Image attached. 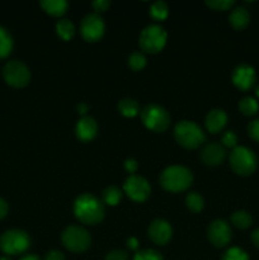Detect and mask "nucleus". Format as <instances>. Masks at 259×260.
<instances>
[{
	"label": "nucleus",
	"mask_w": 259,
	"mask_h": 260,
	"mask_svg": "<svg viewBox=\"0 0 259 260\" xmlns=\"http://www.w3.org/2000/svg\"><path fill=\"white\" fill-rule=\"evenodd\" d=\"M74 215L85 225H98L106 216L104 203L91 193H83L74 202Z\"/></svg>",
	"instance_id": "nucleus-1"
},
{
	"label": "nucleus",
	"mask_w": 259,
	"mask_h": 260,
	"mask_svg": "<svg viewBox=\"0 0 259 260\" xmlns=\"http://www.w3.org/2000/svg\"><path fill=\"white\" fill-rule=\"evenodd\" d=\"M159 182L163 189L167 192H184L192 185L193 173L183 165H170L163 170Z\"/></svg>",
	"instance_id": "nucleus-2"
},
{
	"label": "nucleus",
	"mask_w": 259,
	"mask_h": 260,
	"mask_svg": "<svg viewBox=\"0 0 259 260\" xmlns=\"http://www.w3.org/2000/svg\"><path fill=\"white\" fill-rule=\"evenodd\" d=\"M174 139L184 149L195 150L206 141V135L196 122L180 121L174 127Z\"/></svg>",
	"instance_id": "nucleus-3"
},
{
	"label": "nucleus",
	"mask_w": 259,
	"mask_h": 260,
	"mask_svg": "<svg viewBox=\"0 0 259 260\" xmlns=\"http://www.w3.org/2000/svg\"><path fill=\"white\" fill-rule=\"evenodd\" d=\"M30 246V236L20 229H10L0 236V250L7 255H19Z\"/></svg>",
	"instance_id": "nucleus-4"
},
{
	"label": "nucleus",
	"mask_w": 259,
	"mask_h": 260,
	"mask_svg": "<svg viewBox=\"0 0 259 260\" xmlns=\"http://www.w3.org/2000/svg\"><path fill=\"white\" fill-rule=\"evenodd\" d=\"M230 167L234 173L241 177L251 175L258 167V159L250 149L245 146H236L229 156Z\"/></svg>",
	"instance_id": "nucleus-5"
},
{
	"label": "nucleus",
	"mask_w": 259,
	"mask_h": 260,
	"mask_svg": "<svg viewBox=\"0 0 259 260\" xmlns=\"http://www.w3.org/2000/svg\"><path fill=\"white\" fill-rule=\"evenodd\" d=\"M168 33L160 24H150L141 30L139 45L144 52L157 53L165 47Z\"/></svg>",
	"instance_id": "nucleus-6"
},
{
	"label": "nucleus",
	"mask_w": 259,
	"mask_h": 260,
	"mask_svg": "<svg viewBox=\"0 0 259 260\" xmlns=\"http://www.w3.org/2000/svg\"><path fill=\"white\" fill-rule=\"evenodd\" d=\"M141 121L152 132H165L170 126V114L159 104H147L141 111Z\"/></svg>",
	"instance_id": "nucleus-7"
},
{
	"label": "nucleus",
	"mask_w": 259,
	"mask_h": 260,
	"mask_svg": "<svg viewBox=\"0 0 259 260\" xmlns=\"http://www.w3.org/2000/svg\"><path fill=\"white\" fill-rule=\"evenodd\" d=\"M63 246L71 253H84L89 249L91 238L88 231L81 226H68L61 234Z\"/></svg>",
	"instance_id": "nucleus-8"
},
{
	"label": "nucleus",
	"mask_w": 259,
	"mask_h": 260,
	"mask_svg": "<svg viewBox=\"0 0 259 260\" xmlns=\"http://www.w3.org/2000/svg\"><path fill=\"white\" fill-rule=\"evenodd\" d=\"M3 78L13 88H24L30 81V70L23 61L10 60L3 68Z\"/></svg>",
	"instance_id": "nucleus-9"
},
{
	"label": "nucleus",
	"mask_w": 259,
	"mask_h": 260,
	"mask_svg": "<svg viewBox=\"0 0 259 260\" xmlns=\"http://www.w3.org/2000/svg\"><path fill=\"white\" fill-rule=\"evenodd\" d=\"M106 30L104 20L98 13H88L81 19L80 33L86 42H96L101 40Z\"/></svg>",
	"instance_id": "nucleus-10"
},
{
	"label": "nucleus",
	"mask_w": 259,
	"mask_h": 260,
	"mask_svg": "<svg viewBox=\"0 0 259 260\" xmlns=\"http://www.w3.org/2000/svg\"><path fill=\"white\" fill-rule=\"evenodd\" d=\"M123 190L130 200L134 202L142 203L151 194V187L144 177L140 175H130L123 183Z\"/></svg>",
	"instance_id": "nucleus-11"
},
{
	"label": "nucleus",
	"mask_w": 259,
	"mask_h": 260,
	"mask_svg": "<svg viewBox=\"0 0 259 260\" xmlns=\"http://www.w3.org/2000/svg\"><path fill=\"white\" fill-rule=\"evenodd\" d=\"M207 238L215 248H225L233 239L230 225L221 218L212 221L207 228Z\"/></svg>",
	"instance_id": "nucleus-12"
},
{
	"label": "nucleus",
	"mask_w": 259,
	"mask_h": 260,
	"mask_svg": "<svg viewBox=\"0 0 259 260\" xmlns=\"http://www.w3.org/2000/svg\"><path fill=\"white\" fill-rule=\"evenodd\" d=\"M231 81L234 85L241 91H248L255 85L256 74L253 66L246 65V63H240L236 66L231 75Z\"/></svg>",
	"instance_id": "nucleus-13"
},
{
	"label": "nucleus",
	"mask_w": 259,
	"mask_h": 260,
	"mask_svg": "<svg viewBox=\"0 0 259 260\" xmlns=\"http://www.w3.org/2000/svg\"><path fill=\"white\" fill-rule=\"evenodd\" d=\"M149 238L159 246L167 245L173 236V228L164 218H155L149 226Z\"/></svg>",
	"instance_id": "nucleus-14"
},
{
	"label": "nucleus",
	"mask_w": 259,
	"mask_h": 260,
	"mask_svg": "<svg viewBox=\"0 0 259 260\" xmlns=\"http://www.w3.org/2000/svg\"><path fill=\"white\" fill-rule=\"evenodd\" d=\"M201 160L205 165L208 167H217L222 164L226 157V149L221 144L217 142H211L203 146L200 154Z\"/></svg>",
	"instance_id": "nucleus-15"
},
{
	"label": "nucleus",
	"mask_w": 259,
	"mask_h": 260,
	"mask_svg": "<svg viewBox=\"0 0 259 260\" xmlns=\"http://www.w3.org/2000/svg\"><path fill=\"white\" fill-rule=\"evenodd\" d=\"M75 135L81 142H90L98 135V123L90 116H84L76 122Z\"/></svg>",
	"instance_id": "nucleus-16"
},
{
	"label": "nucleus",
	"mask_w": 259,
	"mask_h": 260,
	"mask_svg": "<svg viewBox=\"0 0 259 260\" xmlns=\"http://www.w3.org/2000/svg\"><path fill=\"white\" fill-rule=\"evenodd\" d=\"M228 123V114L223 109H211L205 119V126L210 134H218Z\"/></svg>",
	"instance_id": "nucleus-17"
},
{
	"label": "nucleus",
	"mask_w": 259,
	"mask_h": 260,
	"mask_svg": "<svg viewBox=\"0 0 259 260\" xmlns=\"http://www.w3.org/2000/svg\"><path fill=\"white\" fill-rule=\"evenodd\" d=\"M229 20H230V24L233 25L234 29L241 30L249 25L250 14L245 7H235L229 15Z\"/></svg>",
	"instance_id": "nucleus-18"
},
{
	"label": "nucleus",
	"mask_w": 259,
	"mask_h": 260,
	"mask_svg": "<svg viewBox=\"0 0 259 260\" xmlns=\"http://www.w3.org/2000/svg\"><path fill=\"white\" fill-rule=\"evenodd\" d=\"M41 7L52 17H62L68 10L69 3L66 0H42Z\"/></svg>",
	"instance_id": "nucleus-19"
},
{
	"label": "nucleus",
	"mask_w": 259,
	"mask_h": 260,
	"mask_svg": "<svg viewBox=\"0 0 259 260\" xmlns=\"http://www.w3.org/2000/svg\"><path fill=\"white\" fill-rule=\"evenodd\" d=\"M14 47V40L9 30L0 25V60L7 58Z\"/></svg>",
	"instance_id": "nucleus-20"
},
{
	"label": "nucleus",
	"mask_w": 259,
	"mask_h": 260,
	"mask_svg": "<svg viewBox=\"0 0 259 260\" xmlns=\"http://www.w3.org/2000/svg\"><path fill=\"white\" fill-rule=\"evenodd\" d=\"M117 108H118L119 113L124 117H132L137 116L140 112V104L139 102L135 101L132 98H123L118 102L117 104Z\"/></svg>",
	"instance_id": "nucleus-21"
},
{
	"label": "nucleus",
	"mask_w": 259,
	"mask_h": 260,
	"mask_svg": "<svg viewBox=\"0 0 259 260\" xmlns=\"http://www.w3.org/2000/svg\"><path fill=\"white\" fill-rule=\"evenodd\" d=\"M56 33L63 41H70L75 36V25L70 19H60L56 23Z\"/></svg>",
	"instance_id": "nucleus-22"
},
{
	"label": "nucleus",
	"mask_w": 259,
	"mask_h": 260,
	"mask_svg": "<svg viewBox=\"0 0 259 260\" xmlns=\"http://www.w3.org/2000/svg\"><path fill=\"white\" fill-rule=\"evenodd\" d=\"M230 220H231V223H233L235 228L241 229V230L249 229L251 226V223H253V217H251V215L248 212V211H244V210L234 212L233 215H231Z\"/></svg>",
	"instance_id": "nucleus-23"
},
{
	"label": "nucleus",
	"mask_w": 259,
	"mask_h": 260,
	"mask_svg": "<svg viewBox=\"0 0 259 260\" xmlns=\"http://www.w3.org/2000/svg\"><path fill=\"white\" fill-rule=\"evenodd\" d=\"M122 200V192L116 185H109L102 193V202L108 206H117Z\"/></svg>",
	"instance_id": "nucleus-24"
},
{
	"label": "nucleus",
	"mask_w": 259,
	"mask_h": 260,
	"mask_svg": "<svg viewBox=\"0 0 259 260\" xmlns=\"http://www.w3.org/2000/svg\"><path fill=\"white\" fill-rule=\"evenodd\" d=\"M239 111L244 116L251 117L258 113L259 104L256 102V99L253 98V96H245V98L240 99V102H239Z\"/></svg>",
	"instance_id": "nucleus-25"
},
{
	"label": "nucleus",
	"mask_w": 259,
	"mask_h": 260,
	"mask_svg": "<svg viewBox=\"0 0 259 260\" xmlns=\"http://www.w3.org/2000/svg\"><path fill=\"white\" fill-rule=\"evenodd\" d=\"M185 205L190 212L198 213L205 207V201H203L202 196L198 194L197 192H190L185 197Z\"/></svg>",
	"instance_id": "nucleus-26"
},
{
	"label": "nucleus",
	"mask_w": 259,
	"mask_h": 260,
	"mask_svg": "<svg viewBox=\"0 0 259 260\" xmlns=\"http://www.w3.org/2000/svg\"><path fill=\"white\" fill-rule=\"evenodd\" d=\"M168 14H169V8H168V4L165 2L157 0V2L152 3L151 7H150V15L155 20L167 19Z\"/></svg>",
	"instance_id": "nucleus-27"
},
{
	"label": "nucleus",
	"mask_w": 259,
	"mask_h": 260,
	"mask_svg": "<svg viewBox=\"0 0 259 260\" xmlns=\"http://www.w3.org/2000/svg\"><path fill=\"white\" fill-rule=\"evenodd\" d=\"M146 56L141 51H134L128 57V66L134 71H141L146 66Z\"/></svg>",
	"instance_id": "nucleus-28"
},
{
	"label": "nucleus",
	"mask_w": 259,
	"mask_h": 260,
	"mask_svg": "<svg viewBox=\"0 0 259 260\" xmlns=\"http://www.w3.org/2000/svg\"><path fill=\"white\" fill-rule=\"evenodd\" d=\"M221 260H250L248 253L241 248H230L223 253Z\"/></svg>",
	"instance_id": "nucleus-29"
},
{
	"label": "nucleus",
	"mask_w": 259,
	"mask_h": 260,
	"mask_svg": "<svg viewBox=\"0 0 259 260\" xmlns=\"http://www.w3.org/2000/svg\"><path fill=\"white\" fill-rule=\"evenodd\" d=\"M134 260H164L161 254L159 251L154 250V249H144V250H139L135 254Z\"/></svg>",
	"instance_id": "nucleus-30"
},
{
	"label": "nucleus",
	"mask_w": 259,
	"mask_h": 260,
	"mask_svg": "<svg viewBox=\"0 0 259 260\" xmlns=\"http://www.w3.org/2000/svg\"><path fill=\"white\" fill-rule=\"evenodd\" d=\"M206 5L213 10H229L235 5L234 0H207Z\"/></svg>",
	"instance_id": "nucleus-31"
},
{
	"label": "nucleus",
	"mask_w": 259,
	"mask_h": 260,
	"mask_svg": "<svg viewBox=\"0 0 259 260\" xmlns=\"http://www.w3.org/2000/svg\"><path fill=\"white\" fill-rule=\"evenodd\" d=\"M221 145L223 147H229V149H235L238 145V136L234 131H226L221 137Z\"/></svg>",
	"instance_id": "nucleus-32"
},
{
	"label": "nucleus",
	"mask_w": 259,
	"mask_h": 260,
	"mask_svg": "<svg viewBox=\"0 0 259 260\" xmlns=\"http://www.w3.org/2000/svg\"><path fill=\"white\" fill-rule=\"evenodd\" d=\"M248 135L251 140L259 142V118L254 119L248 124Z\"/></svg>",
	"instance_id": "nucleus-33"
},
{
	"label": "nucleus",
	"mask_w": 259,
	"mask_h": 260,
	"mask_svg": "<svg viewBox=\"0 0 259 260\" xmlns=\"http://www.w3.org/2000/svg\"><path fill=\"white\" fill-rule=\"evenodd\" d=\"M106 260H128V254L121 249H116V250H112L107 254Z\"/></svg>",
	"instance_id": "nucleus-34"
},
{
	"label": "nucleus",
	"mask_w": 259,
	"mask_h": 260,
	"mask_svg": "<svg viewBox=\"0 0 259 260\" xmlns=\"http://www.w3.org/2000/svg\"><path fill=\"white\" fill-rule=\"evenodd\" d=\"M91 7L94 8L95 13H102V12H106L109 7H111V2L109 0H94L91 3Z\"/></svg>",
	"instance_id": "nucleus-35"
},
{
	"label": "nucleus",
	"mask_w": 259,
	"mask_h": 260,
	"mask_svg": "<svg viewBox=\"0 0 259 260\" xmlns=\"http://www.w3.org/2000/svg\"><path fill=\"white\" fill-rule=\"evenodd\" d=\"M139 164H137V160L134 157H128V159L124 160V169L130 173V175H134V173L136 172Z\"/></svg>",
	"instance_id": "nucleus-36"
},
{
	"label": "nucleus",
	"mask_w": 259,
	"mask_h": 260,
	"mask_svg": "<svg viewBox=\"0 0 259 260\" xmlns=\"http://www.w3.org/2000/svg\"><path fill=\"white\" fill-rule=\"evenodd\" d=\"M45 260H65V255L60 250H50L46 253Z\"/></svg>",
	"instance_id": "nucleus-37"
},
{
	"label": "nucleus",
	"mask_w": 259,
	"mask_h": 260,
	"mask_svg": "<svg viewBox=\"0 0 259 260\" xmlns=\"http://www.w3.org/2000/svg\"><path fill=\"white\" fill-rule=\"evenodd\" d=\"M8 212H9V205H8V202L4 198L0 197V220L7 217Z\"/></svg>",
	"instance_id": "nucleus-38"
},
{
	"label": "nucleus",
	"mask_w": 259,
	"mask_h": 260,
	"mask_svg": "<svg viewBox=\"0 0 259 260\" xmlns=\"http://www.w3.org/2000/svg\"><path fill=\"white\" fill-rule=\"evenodd\" d=\"M127 246H128L131 250H137V249H139V241H137L136 238L127 239Z\"/></svg>",
	"instance_id": "nucleus-39"
},
{
	"label": "nucleus",
	"mask_w": 259,
	"mask_h": 260,
	"mask_svg": "<svg viewBox=\"0 0 259 260\" xmlns=\"http://www.w3.org/2000/svg\"><path fill=\"white\" fill-rule=\"evenodd\" d=\"M76 109H78V113L83 114L84 117L86 114V112L89 111V106L86 103H84V102H81V103H79L78 106H76Z\"/></svg>",
	"instance_id": "nucleus-40"
},
{
	"label": "nucleus",
	"mask_w": 259,
	"mask_h": 260,
	"mask_svg": "<svg viewBox=\"0 0 259 260\" xmlns=\"http://www.w3.org/2000/svg\"><path fill=\"white\" fill-rule=\"evenodd\" d=\"M250 239H251V241H253L254 246H256V248L259 249V228L255 229V230L251 233Z\"/></svg>",
	"instance_id": "nucleus-41"
},
{
	"label": "nucleus",
	"mask_w": 259,
	"mask_h": 260,
	"mask_svg": "<svg viewBox=\"0 0 259 260\" xmlns=\"http://www.w3.org/2000/svg\"><path fill=\"white\" fill-rule=\"evenodd\" d=\"M19 260H41L37 255H33V254H27V255L22 256Z\"/></svg>",
	"instance_id": "nucleus-42"
},
{
	"label": "nucleus",
	"mask_w": 259,
	"mask_h": 260,
	"mask_svg": "<svg viewBox=\"0 0 259 260\" xmlns=\"http://www.w3.org/2000/svg\"><path fill=\"white\" fill-rule=\"evenodd\" d=\"M0 260H12V259H10L8 255H4V256H0Z\"/></svg>",
	"instance_id": "nucleus-43"
},
{
	"label": "nucleus",
	"mask_w": 259,
	"mask_h": 260,
	"mask_svg": "<svg viewBox=\"0 0 259 260\" xmlns=\"http://www.w3.org/2000/svg\"><path fill=\"white\" fill-rule=\"evenodd\" d=\"M255 94H256V96H258V98H259V85L255 88Z\"/></svg>",
	"instance_id": "nucleus-44"
}]
</instances>
